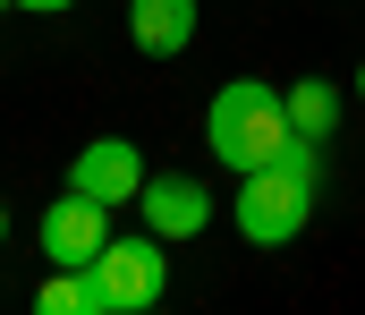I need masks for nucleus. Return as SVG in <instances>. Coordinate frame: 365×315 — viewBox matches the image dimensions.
<instances>
[{
  "instance_id": "1",
  "label": "nucleus",
  "mask_w": 365,
  "mask_h": 315,
  "mask_svg": "<svg viewBox=\"0 0 365 315\" xmlns=\"http://www.w3.org/2000/svg\"><path fill=\"white\" fill-rule=\"evenodd\" d=\"M314 188H323V145L289 128V145L264 171H238V205L230 213H238L247 247H289L306 230V213H314Z\"/></svg>"
},
{
  "instance_id": "2",
  "label": "nucleus",
  "mask_w": 365,
  "mask_h": 315,
  "mask_svg": "<svg viewBox=\"0 0 365 315\" xmlns=\"http://www.w3.org/2000/svg\"><path fill=\"white\" fill-rule=\"evenodd\" d=\"M204 145H212L221 171H264L280 145H289V103H280L264 77H230L204 103Z\"/></svg>"
},
{
  "instance_id": "3",
  "label": "nucleus",
  "mask_w": 365,
  "mask_h": 315,
  "mask_svg": "<svg viewBox=\"0 0 365 315\" xmlns=\"http://www.w3.org/2000/svg\"><path fill=\"white\" fill-rule=\"evenodd\" d=\"M86 273H93L102 315H145V307H162V290H170V239H153V230L102 239V256H93Z\"/></svg>"
},
{
  "instance_id": "4",
  "label": "nucleus",
  "mask_w": 365,
  "mask_h": 315,
  "mask_svg": "<svg viewBox=\"0 0 365 315\" xmlns=\"http://www.w3.org/2000/svg\"><path fill=\"white\" fill-rule=\"evenodd\" d=\"M145 179H153V171H145V154H136L128 136H93V145H77V162H68V188L93 196V205H110V213L136 205Z\"/></svg>"
},
{
  "instance_id": "5",
  "label": "nucleus",
  "mask_w": 365,
  "mask_h": 315,
  "mask_svg": "<svg viewBox=\"0 0 365 315\" xmlns=\"http://www.w3.org/2000/svg\"><path fill=\"white\" fill-rule=\"evenodd\" d=\"M136 213H145V230L153 239H204L212 230V188L195 179V171H153L145 179V196H136Z\"/></svg>"
},
{
  "instance_id": "6",
  "label": "nucleus",
  "mask_w": 365,
  "mask_h": 315,
  "mask_svg": "<svg viewBox=\"0 0 365 315\" xmlns=\"http://www.w3.org/2000/svg\"><path fill=\"white\" fill-rule=\"evenodd\" d=\"M102 239H110V205H93V196H77V188L43 213V256H51V264H93Z\"/></svg>"
},
{
  "instance_id": "7",
  "label": "nucleus",
  "mask_w": 365,
  "mask_h": 315,
  "mask_svg": "<svg viewBox=\"0 0 365 315\" xmlns=\"http://www.w3.org/2000/svg\"><path fill=\"white\" fill-rule=\"evenodd\" d=\"M128 43L145 60H179L195 43V0H128Z\"/></svg>"
},
{
  "instance_id": "8",
  "label": "nucleus",
  "mask_w": 365,
  "mask_h": 315,
  "mask_svg": "<svg viewBox=\"0 0 365 315\" xmlns=\"http://www.w3.org/2000/svg\"><path fill=\"white\" fill-rule=\"evenodd\" d=\"M280 103H289V128H297V136H314V145L340 128V86H331V77H297Z\"/></svg>"
},
{
  "instance_id": "9",
  "label": "nucleus",
  "mask_w": 365,
  "mask_h": 315,
  "mask_svg": "<svg viewBox=\"0 0 365 315\" xmlns=\"http://www.w3.org/2000/svg\"><path fill=\"white\" fill-rule=\"evenodd\" d=\"M17 9H34V17H60V9H77V0H17Z\"/></svg>"
},
{
  "instance_id": "10",
  "label": "nucleus",
  "mask_w": 365,
  "mask_h": 315,
  "mask_svg": "<svg viewBox=\"0 0 365 315\" xmlns=\"http://www.w3.org/2000/svg\"><path fill=\"white\" fill-rule=\"evenodd\" d=\"M0 247H9V205H0Z\"/></svg>"
},
{
  "instance_id": "11",
  "label": "nucleus",
  "mask_w": 365,
  "mask_h": 315,
  "mask_svg": "<svg viewBox=\"0 0 365 315\" xmlns=\"http://www.w3.org/2000/svg\"><path fill=\"white\" fill-rule=\"evenodd\" d=\"M357 94H365V69H357Z\"/></svg>"
},
{
  "instance_id": "12",
  "label": "nucleus",
  "mask_w": 365,
  "mask_h": 315,
  "mask_svg": "<svg viewBox=\"0 0 365 315\" xmlns=\"http://www.w3.org/2000/svg\"><path fill=\"white\" fill-rule=\"evenodd\" d=\"M0 9H17V0H0Z\"/></svg>"
}]
</instances>
